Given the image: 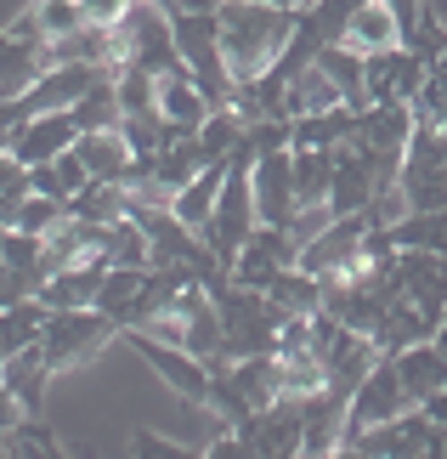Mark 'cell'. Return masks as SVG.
Returning <instances> with one entry per match:
<instances>
[{"label":"cell","instance_id":"cell-22","mask_svg":"<svg viewBox=\"0 0 447 459\" xmlns=\"http://www.w3.org/2000/svg\"><path fill=\"white\" fill-rule=\"evenodd\" d=\"M68 216L91 221V227H114V221L131 216V193H125V182H91L85 193L68 199Z\"/></svg>","mask_w":447,"mask_h":459},{"label":"cell","instance_id":"cell-9","mask_svg":"<svg viewBox=\"0 0 447 459\" xmlns=\"http://www.w3.org/2000/svg\"><path fill=\"white\" fill-rule=\"evenodd\" d=\"M114 68H97V63H63V68H40V80L23 91L29 114H68L74 102L91 91V85H102Z\"/></svg>","mask_w":447,"mask_h":459},{"label":"cell","instance_id":"cell-35","mask_svg":"<svg viewBox=\"0 0 447 459\" xmlns=\"http://www.w3.org/2000/svg\"><path fill=\"white\" fill-rule=\"evenodd\" d=\"M23 420H29V409H23V403H17V392H12V385L0 380V431H17V426H23Z\"/></svg>","mask_w":447,"mask_h":459},{"label":"cell","instance_id":"cell-16","mask_svg":"<svg viewBox=\"0 0 447 459\" xmlns=\"http://www.w3.org/2000/svg\"><path fill=\"white\" fill-rule=\"evenodd\" d=\"M80 165L91 170V182H125V170H131V143H125V131H80Z\"/></svg>","mask_w":447,"mask_h":459},{"label":"cell","instance_id":"cell-34","mask_svg":"<svg viewBox=\"0 0 447 459\" xmlns=\"http://www.w3.org/2000/svg\"><path fill=\"white\" fill-rule=\"evenodd\" d=\"M17 301H34L29 278H17L12 267H0V312H6V307H17Z\"/></svg>","mask_w":447,"mask_h":459},{"label":"cell","instance_id":"cell-38","mask_svg":"<svg viewBox=\"0 0 447 459\" xmlns=\"http://www.w3.org/2000/svg\"><path fill=\"white\" fill-rule=\"evenodd\" d=\"M0 459H12V431H0Z\"/></svg>","mask_w":447,"mask_h":459},{"label":"cell","instance_id":"cell-33","mask_svg":"<svg viewBox=\"0 0 447 459\" xmlns=\"http://www.w3.org/2000/svg\"><path fill=\"white\" fill-rule=\"evenodd\" d=\"M125 6H131V0H80L85 23H102V29H114L119 17H125Z\"/></svg>","mask_w":447,"mask_h":459},{"label":"cell","instance_id":"cell-27","mask_svg":"<svg viewBox=\"0 0 447 459\" xmlns=\"http://www.w3.org/2000/svg\"><path fill=\"white\" fill-rule=\"evenodd\" d=\"M391 233H397V250L447 255V210H408V216L391 227Z\"/></svg>","mask_w":447,"mask_h":459},{"label":"cell","instance_id":"cell-28","mask_svg":"<svg viewBox=\"0 0 447 459\" xmlns=\"http://www.w3.org/2000/svg\"><path fill=\"white\" fill-rule=\"evenodd\" d=\"M142 278H148V267H108L102 273V290H97V312L125 329V317H131L136 295H142Z\"/></svg>","mask_w":447,"mask_h":459},{"label":"cell","instance_id":"cell-3","mask_svg":"<svg viewBox=\"0 0 447 459\" xmlns=\"http://www.w3.org/2000/svg\"><path fill=\"white\" fill-rule=\"evenodd\" d=\"M261 227L255 216V193H249V153L238 148L232 153V165H227V182H221V199L216 210H210V221L199 227V238H204V250L210 255H221L227 267H232V255L244 250V238Z\"/></svg>","mask_w":447,"mask_h":459},{"label":"cell","instance_id":"cell-10","mask_svg":"<svg viewBox=\"0 0 447 459\" xmlns=\"http://www.w3.org/2000/svg\"><path fill=\"white\" fill-rule=\"evenodd\" d=\"M131 346H136L142 358L153 363V375L165 380L176 397H187V403H199V409H204V392H210V363H199V358H193V351H182V346L153 341V334H136V329H131Z\"/></svg>","mask_w":447,"mask_h":459},{"label":"cell","instance_id":"cell-5","mask_svg":"<svg viewBox=\"0 0 447 459\" xmlns=\"http://www.w3.org/2000/svg\"><path fill=\"white\" fill-rule=\"evenodd\" d=\"M408 409H419L414 397H408V385H402V375H397V363L391 358H380L363 375V385L351 392V409H346V437H357V431H374V426H391V420H402Z\"/></svg>","mask_w":447,"mask_h":459},{"label":"cell","instance_id":"cell-4","mask_svg":"<svg viewBox=\"0 0 447 459\" xmlns=\"http://www.w3.org/2000/svg\"><path fill=\"white\" fill-rule=\"evenodd\" d=\"M119 324L102 317L97 307H74V312H46V334H40V351L51 368H74L85 363L102 341H114Z\"/></svg>","mask_w":447,"mask_h":459},{"label":"cell","instance_id":"cell-29","mask_svg":"<svg viewBox=\"0 0 447 459\" xmlns=\"http://www.w3.org/2000/svg\"><path fill=\"white\" fill-rule=\"evenodd\" d=\"M74 126L80 131H119V119H125V108H119V91H114V74L102 80V85H91V91H85L74 108Z\"/></svg>","mask_w":447,"mask_h":459},{"label":"cell","instance_id":"cell-32","mask_svg":"<svg viewBox=\"0 0 447 459\" xmlns=\"http://www.w3.org/2000/svg\"><path fill=\"white\" fill-rule=\"evenodd\" d=\"M131 454H136V459H204V448H187V443L159 437V431H148V426L131 431Z\"/></svg>","mask_w":447,"mask_h":459},{"label":"cell","instance_id":"cell-19","mask_svg":"<svg viewBox=\"0 0 447 459\" xmlns=\"http://www.w3.org/2000/svg\"><path fill=\"white\" fill-rule=\"evenodd\" d=\"M40 46L34 40H17L12 29H0V102H12V97H23L34 80H40Z\"/></svg>","mask_w":447,"mask_h":459},{"label":"cell","instance_id":"cell-24","mask_svg":"<svg viewBox=\"0 0 447 459\" xmlns=\"http://www.w3.org/2000/svg\"><path fill=\"white\" fill-rule=\"evenodd\" d=\"M340 148H295V193L300 204H329Z\"/></svg>","mask_w":447,"mask_h":459},{"label":"cell","instance_id":"cell-37","mask_svg":"<svg viewBox=\"0 0 447 459\" xmlns=\"http://www.w3.org/2000/svg\"><path fill=\"white\" fill-rule=\"evenodd\" d=\"M436 351H442V358H447V317H442V324H436Z\"/></svg>","mask_w":447,"mask_h":459},{"label":"cell","instance_id":"cell-14","mask_svg":"<svg viewBox=\"0 0 447 459\" xmlns=\"http://www.w3.org/2000/svg\"><path fill=\"white\" fill-rule=\"evenodd\" d=\"M391 363H397V375H402V385H408V397H414V403H431V397L447 392V358L436 351V341L402 346Z\"/></svg>","mask_w":447,"mask_h":459},{"label":"cell","instance_id":"cell-18","mask_svg":"<svg viewBox=\"0 0 447 459\" xmlns=\"http://www.w3.org/2000/svg\"><path fill=\"white\" fill-rule=\"evenodd\" d=\"M51 375H57V368L46 363L40 341H34V346H23V351H17V358H6V363H0V380H6L12 392H17V403H23L29 414H40V397H46Z\"/></svg>","mask_w":447,"mask_h":459},{"label":"cell","instance_id":"cell-30","mask_svg":"<svg viewBox=\"0 0 447 459\" xmlns=\"http://www.w3.org/2000/svg\"><path fill=\"white\" fill-rule=\"evenodd\" d=\"M357 6H363V0H312V6H300V17L317 29L323 46H340L346 29H351V17H357Z\"/></svg>","mask_w":447,"mask_h":459},{"label":"cell","instance_id":"cell-1","mask_svg":"<svg viewBox=\"0 0 447 459\" xmlns=\"http://www.w3.org/2000/svg\"><path fill=\"white\" fill-rule=\"evenodd\" d=\"M300 23L295 6H266V0H227L221 6V57L232 85L261 80L266 68L283 57L289 34Z\"/></svg>","mask_w":447,"mask_h":459},{"label":"cell","instance_id":"cell-31","mask_svg":"<svg viewBox=\"0 0 447 459\" xmlns=\"http://www.w3.org/2000/svg\"><path fill=\"white\" fill-rule=\"evenodd\" d=\"M63 216H68V204H63V199H46V193H34V187H29V199L17 204V221H12V227H17V233H34V238H46L51 227L63 221Z\"/></svg>","mask_w":447,"mask_h":459},{"label":"cell","instance_id":"cell-15","mask_svg":"<svg viewBox=\"0 0 447 459\" xmlns=\"http://www.w3.org/2000/svg\"><path fill=\"white\" fill-rule=\"evenodd\" d=\"M102 273H108V261H85V267L51 273L46 284H40V307H46V312H74V307H97Z\"/></svg>","mask_w":447,"mask_h":459},{"label":"cell","instance_id":"cell-36","mask_svg":"<svg viewBox=\"0 0 447 459\" xmlns=\"http://www.w3.org/2000/svg\"><path fill=\"white\" fill-rule=\"evenodd\" d=\"M204 459H249V448H244V437H238V431H227V426H221V437L204 448Z\"/></svg>","mask_w":447,"mask_h":459},{"label":"cell","instance_id":"cell-25","mask_svg":"<svg viewBox=\"0 0 447 459\" xmlns=\"http://www.w3.org/2000/svg\"><path fill=\"white\" fill-rule=\"evenodd\" d=\"M40 334H46V307H40V295H34V301L6 307V312H0V363L17 358L23 346H34Z\"/></svg>","mask_w":447,"mask_h":459},{"label":"cell","instance_id":"cell-6","mask_svg":"<svg viewBox=\"0 0 447 459\" xmlns=\"http://www.w3.org/2000/svg\"><path fill=\"white\" fill-rule=\"evenodd\" d=\"M249 193H255V216L266 227H289L295 210H300V193H295V148L249 153Z\"/></svg>","mask_w":447,"mask_h":459},{"label":"cell","instance_id":"cell-11","mask_svg":"<svg viewBox=\"0 0 447 459\" xmlns=\"http://www.w3.org/2000/svg\"><path fill=\"white\" fill-rule=\"evenodd\" d=\"M414 108L408 102H368L363 114H357V136L351 143L357 148H368V153H408V143H414Z\"/></svg>","mask_w":447,"mask_h":459},{"label":"cell","instance_id":"cell-7","mask_svg":"<svg viewBox=\"0 0 447 459\" xmlns=\"http://www.w3.org/2000/svg\"><path fill=\"white\" fill-rule=\"evenodd\" d=\"M300 261V244L289 227H255V233L244 238V250L232 255V284H249V290H266L283 267H295Z\"/></svg>","mask_w":447,"mask_h":459},{"label":"cell","instance_id":"cell-26","mask_svg":"<svg viewBox=\"0 0 447 459\" xmlns=\"http://www.w3.org/2000/svg\"><path fill=\"white\" fill-rule=\"evenodd\" d=\"M102 261H108V267H153V244H148L136 216H125L102 233Z\"/></svg>","mask_w":447,"mask_h":459},{"label":"cell","instance_id":"cell-20","mask_svg":"<svg viewBox=\"0 0 447 459\" xmlns=\"http://www.w3.org/2000/svg\"><path fill=\"white\" fill-rule=\"evenodd\" d=\"M329 108H346V97H340V85L317 68V57L300 68V74L289 80V97H283V114L300 119V114H329Z\"/></svg>","mask_w":447,"mask_h":459},{"label":"cell","instance_id":"cell-12","mask_svg":"<svg viewBox=\"0 0 447 459\" xmlns=\"http://www.w3.org/2000/svg\"><path fill=\"white\" fill-rule=\"evenodd\" d=\"M80 143V126H74V114H29V126L17 131V143L12 153L23 159V165H51L57 153H68Z\"/></svg>","mask_w":447,"mask_h":459},{"label":"cell","instance_id":"cell-13","mask_svg":"<svg viewBox=\"0 0 447 459\" xmlns=\"http://www.w3.org/2000/svg\"><path fill=\"white\" fill-rule=\"evenodd\" d=\"M346 46L351 51H363V57H374V51H391V46H408V29H402V17L385 6V0H363L351 17V29H346Z\"/></svg>","mask_w":447,"mask_h":459},{"label":"cell","instance_id":"cell-21","mask_svg":"<svg viewBox=\"0 0 447 459\" xmlns=\"http://www.w3.org/2000/svg\"><path fill=\"white\" fill-rule=\"evenodd\" d=\"M266 301L283 317H312V312H323V278H312L300 267H283L272 284H266Z\"/></svg>","mask_w":447,"mask_h":459},{"label":"cell","instance_id":"cell-17","mask_svg":"<svg viewBox=\"0 0 447 459\" xmlns=\"http://www.w3.org/2000/svg\"><path fill=\"white\" fill-rule=\"evenodd\" d=\"M159 114H165L170 131H199L216 108H210V97L193 85V74H165L159 80Z\"/></svg>","mask_w":447,"mask_h":459},{"label":"cell","instance_id":"cell-8","mask_svg":"<svg viewBox=\"0 0 447 459\" xmlns=\"http://www.w3.org/2000/svg\"><path fill=\"white\" fill-rule=\"evenodd\" d=\"M425 74H431V63L414 46H391V51H374L368 57L363 91H368V102H414Z\"/></svg>","mask_w":447,"mask_h":459},{"label":"cell","instance_id":"cell-2","mask_svg":"<svg viewBox=\"0 0 447 459\" xmlns=\"http://www.w3.org/2000/svg\"><path fill=\"white\" fill-rule=\"evenodd\" d=\"M216 312H221V351H216L210 363H244V358H261V351H272L283 312L266 301V290L227 284V290L216 295Z\"/></svg>","mask_w":447,"mask_h":459},{"label":"cell","instance_id":"cell-23","mask_svg":"<svg viewBox=\"0 0 447 459\" xmlns=\"http://www.w3.org/2000/svg\"><path fill=\"white\" fill-rule=\"evenodd\" d=\"M227 165H232V159H227ZM227 165H204V170H199V176H193V182H187V187L170 199V210H176V216H182V221L193 227V233H199V227L210 221V210H216L221 182H227Z\"/></svg>","mask_w":447,"mask_h":459}]
</instances>
